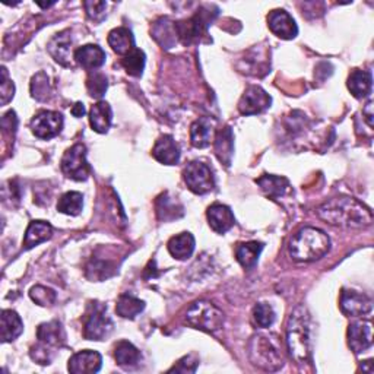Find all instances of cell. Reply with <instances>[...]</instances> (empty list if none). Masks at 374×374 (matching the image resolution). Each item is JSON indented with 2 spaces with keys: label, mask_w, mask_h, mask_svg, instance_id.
Wrapping results in <instances>:
<instances>
[{
  "label": "cell",
  "mask_w": 374,
  "mask_h": 374,
  "mask_svg": "<svg viewBox=\"0 0 374 374\" xmlns=\"http://www.w3.org/2000/svg\"><path fill=\"white\" fill-rule=\"evenodd\" d=\"M318 218L342 228H364L371 226L373 214L367 206L352 198H334L318 206Z\"/></svg>",
  "instance_id": "cell-1"
},
{
  "label": "cell",
  "mask_w": 374,
  "mask_h": 374,
  "mask_svg": "<svg viewBox=\"0 0 374 374\" xmlns=\"http://www.w3.org/2000/svg\"><path fill=\"white\" fill-rule=\"evenodd\" d=\"M287 346L289 357L297 364L310 362V316L304 306L296 307L288 318Z\"/></svg>",
  "instance_id": "cell-2"
},
{
  "label": "cell",
  "mask_w": 374,
  "mask_h": 374,
  "mask_svg": "<svg viewBox=\"0 0 374 374\" xmlns=\"http://www.w3.org/2000/svg\"><path fill=\"white\" fill-rule=\"evenodd\" d=\"M330 248L328 234L313 227L301 228L289 241V256L296 262H316Z\"/></svg>",
  "instance_id": "cell-3"
},
{
  "label": "cell",
  "mask_w": 374,
  "mask_h": 374,
  "mask_svg": "<svg viewBox=\"0 0 374 374\" xmlns=\"http://www.w3.org/2000/svg\"><path fill=\"white\" fill-rule=\"evenodd\" d=\"M250 362L265 371H276L284 366L282 343L276 335H255L248 343Z\"/></svg>",
  "instance_id": "cell-4"
},
{
  "label": "cell",
  "mask_w": 374,
  "mask_h": 374,
  "mask_svg": "<svg viewBox=\"0 0 374 374\" xmlns=\"http://www.w3.org/2000/svg\"><path fill=\"white\" fill-rule=\"evenodd\" d=\"M38 343L31 350V358L38 364H50L54 350L62 348L66 341L65 329L59 321L41 323L37 329Z\"/></svg>",
  "instance_id": "cell-5"
},
{
  "label": "cell",
  "mask_w": 374,
  "mask_h": 374,
  "mask_svg": "<svg viewBox=\"0 0 374 374\" xmlns=\"http://www.w3.org/2000/svg\"><path fill=\"white\" fill-rule=\"evenodd\" d=\"M186 322L192 328L203 332H216L224 325V314L210 301L193 303L186 313Z\"/></svg>",
  "instance_id": "cell-6"
},
{
  "label": "cell",
  "mask_w": 374,
  "mask_h": 374,
  "mask_svg": "<svg viewBox=\"0 0 374 374\" xmlns=\"http://www.w3.org/2000/svg\"><path fill=\"white\" fill-rule=\"evenodd\" d=\"M114 323L107 314V306L92 301L84 316V337L90 341H104L113 332Z\"/></svg>",
  "instance_id": "cell-7"
},
{
  "label": "cell",
  "mask_w": 374,
  "mask_h": 374,
  "mask_svg": "<svg viewBox=\"0 0 374 374\" xmlns=\"http://www.w3.org/2000/svg\"><path fill=\"white\" fill-rule=\"evenodd\" d=\"M60 167L66 177L75 180V182H85L91 174L85 145L76 144L72 148H69L60 161Z\"/></svg>",
  "instance_id": "cell-8"
},
{
  "label": "cell",
  "mask_w": 374,
  "mask_h": 374,
  "mask_svg": "<svg viewBox=\"0 0 374 374\" xmlns=\"http://www.w3.org/2000/svg\"><path fill=\"white\" fill-rule=\"evenodd\" d=\"M183 178L187 187L196 193V195H205L215 187V178L212 170L206 164L201 161H192L183 171Z\"/></svg>",
  "instance_id": "cell-9"
},
{
  "label": "cell",
  "mask_w": 374,
  "mask_h": 374,
  "mask_svg": "<svg viewBox=\"0 0 374 374\" xmlns=\"http://www.w3.org/2000/svg\"><path fill=\"white\" fill-rule=\"evenodd\" d=\"M271 95L260 87H248L239 101V110L243 116L260 114L271 107Z\"/></svg>",
  "instance_id": "cell-10"
},
{
  "label": "cell",
  "mask_w": 374,
  "mask_h": 374,
  "mask_svg": "<svg viewBox=\"0 0 374 374\" xmlns=\"http://www.w3.org/2000/svg\"><path fill=\"white\" fill-rule=\"evenodd\" d=\"M63 128V117L58 112H40L31 120V130L40 139H51Z\"/></svg>",
  "instance_id": "cell-11"
},
{
  "label": "cell",
  "mask_w": 374,
  "mask_h": 374,
  "mask_svg": "<svg viewBox=\"0 0 374 374\" xmlns=\"http://www.w3.org/2000/svg\"><path fill=\"white\" fill-rule=\"evenodd\" d=\"M341 312L348 317H362L370 314L373 310V301L368 296L354 289H343L339 300Z\"/></svg>",
  "instance_id": "cell-12"
},
{
  "label": "cell",
  "mask_w": 374,
  "mask_h": 374,
  "mask_svg": "<svg viewBox=\"0 0 374 374\" xmlns=\"http://www.w3.org/2000/svg\"><path fill=\"white\" fill-rule=\"evenodd\" d=\"M269 30L282 40H293L298 34V26L294 18L284 9H275L268 15Z\"/></svg>",
  "instance_id": "cell-13"
},
{
  "label": "cell",
  "mask_w": 374,
  "mask_h": 374,
  "mask_svg": "<svg viewBox=\"0 0 374 374\" xmlns=\"http://www.w3.org/2000/svg\"><path fill=\"white\" fill-rule=\"evenodd\" d=\"M348 345L355 354L370 348L373 345V326L368 321H355L348 326Z\"/></svg>",
  "instance_id": "cell-14"
},
{
  "label": "cell",
  "mask_w": 374,
  "mask_h": 374,
  "mask_svg": "<svg viewBox=\"0 0 374 374\" xmlns=\"http://www.w3.org/2000/svg\"><path fill=\"white\" fill-rule=\"evenodd\" d=\"M101 364H103L101 354H99L96 351L85 350L79 351L69 358L67 370L72 374H92L100 371Z\"/></svg>",
  "instance_id": "cell-15"
},
{
  "label": "cell",
  "mask_w": 374,
  "mask_h": 374,
  "mask_svg": "<svg viewBox=\"0 0 374 374\" xmlns=\"http://www.w3.org/2000/svg\"><path fill=\"white\" fill-rule=\"evenodd\" d=\"M207 221H210L211 228L218 234H226L228 230L234 227L235 218L232 211L227 205L223 203H214L207 207L206 212Z\"/></svg>",
  "instance_id": "cell-16"
},
{
  "label": "cell",
  "mask_w": 374,
  "mask_h": 374,
  "mask_svg": "<svg viewBox=\"0 0 374 374\" xmlns=\"http://www.w3.org/2000/svg\"><path fill=\"white\" fill-rule=\"evenodd\" d=\"M71 46H72L71 33L62 31L49 41L47 49H49V53L51 54V58L58 63L63 66H71L72 65L71 63V59H72Z\"/></svg>",
  "instance_id": "cell-17"
},
{
  "label": "cell",
  "mask_w": 374,
  "mask_h": 374,
  "mask_svg": "<svg viewBox=\"0 0 374 374\" xmlns=\"http://www.w3.org/2000/svg\"><path fill=\"white\" fill-rule=\"evenodd\" d=\"M152 155L161 164L174 165L180 160V148L173 136L164 135L155 142L154 149H152Z\"/></svg>",
  "instance_id": "cell-18"
},
{
  "label": "cell",
  "mask_w": 374,
  "mask_h": 374,
  "mask_svg": "<svg viewBox=\"0 0 374 374\" xmlns=\"http://www.w3.org/2000/svg\"><path fill=\"white\" fill-rule=\"evenodd\" d=\"M74 58L82 67L92 72L105 63V51L100 46L87 44L84 47H79L75 51Z\"/></svg>",
  "instance_id": "cell-19"
},
{
  "label": "cell",
  "mask_w": 374,
  "mask_h": 374,
  "mask_svg": "<svg viewBox=\"0 0 374 374\" xmlns=\"http://www.w3.org/2000/svg\"><path fill=\"white\" fill-rule=\"evenodd\" d=\"M215 135V124L211 119L202 117L196 121H193L190 126V141L195 148H206L211 145Z\"/></svg>",
  "instance_id": "cell-20"
},
{
  "label": "cell",
  "mask_w": 374,
  "mask_h": 374,
  "mask_svg": "<svg viewBox=\"0 0 374 374\" xmlns=\"http://www.w3.org/2000/svg\"><path fill=\"white\" fill-rule=\"evenodd\" d=\"M151 34L162 49H173L178 40L176 22H173L170 18L158 19Z\"/></svg>",
  "instance_id": "cell-21"
},
{
  "label": "cell",
  "mask_w": 374,
  "mask_h": 374,
  "mask_svg": "<svg viewBox=\"0 0 374 374\" xmlns=\"http://www.w3.org/2000/svg\"><path fill=\"white\" fill-rule=\"evenodd\" d=\"M113 112L112 107L105 101H99L92 105L90 112V124L92 130L96 133H107L110 126H112Z\"/></svg>",
  "instance_id": "cell-22"
},
{
  "label": "cell",
  "mask_w": 374,
  "mask_h": 374,
  "mask_svg": "<svg viewBox=\"0 0 374 374\" xmlns=\"http://www.w3.org/2000/svg\"><path fill=\"white\" fill-rule=\"evenodd\" d=\"M51 235L53 227L49 223H46V221H33L25 232L24 248L30 250V248L50 240Z\"/></svg>",
  "instance_id": "cell-23"
},
{
  "label": "cell",
  "mask_w": 374,
  "mask_h": 374,
  "mask_svg": "<svg viewBox=\"0 0 374 374\" xmlns=\"http://www.w3.org/2000/svg\"><path fill=\"white\" fill-rule=\"evenodd\" d=\"M169 252L178 260L189 259L195 252V237L190 232L177 234L169 241Z\"/></svg>",
  "instance_id": "cell-24"
},
{
  "label": "cell",
  "mask_w": 374,
  "mask_h": 374,
  "mask_svg": "<svg viewBox=\"0 0 374 374\" xmlns=\"http://www.w3.org/2000/svg\"><path fill=\"white\" fill-rule=\"evenodd\" d=\"M108 44L113 49L114 53L121 54V56H126L128 53H130L135 49V38L130 30L124 28V26H119V28L110 31Z\"/></svg>",
  "instance_id": "cell-25"
},
{
  "label": "cell",
  "mask_w": 374,
  "mask_h": 374,
  "mask_svg": "<svg viewBox=\"0 0 374 374\" xmlns=\"http://www.w3.org/2000/svg\"><path fill=\"white\" fill-rule=\"evenodd\" d=\"M0 328H2V342L15 341L22 332L24 323L17 312L3 310L0 317Z\"/></svg>",
  "instance_id": "cell-26"
},
{
  "label": "cell",
  "mask_w": 374,
  "mask_h": 374,
  "mask_svg": "<svg viewBox=\"0 0 374 374\" xmlns=\"http://www.w3.org/2000/svg\"><path fill=\"white\" fill-rule=\"evenodd\" d=\"M256 183L260 186L263 193L271 199H280L281 196L285 195L289 187V183L285 177L271 174H263L256 180Z\"/></svg>",
  "instance_id": "cell-27"
},
{
  "label": "cell",
  "mask_w": 374,
  "mask_h": 374,
  "mask_svg": "<svg viewBox=\"0 0 374 374\" xmlns=\"http://www.w3.org/2000/svg\"><path fill=\"white\" fill-rule=\"evenodd\" d=\"M215 154L218 160L230 167L234 154V135L231 128L221 129L215 136Z\"/></svg>",
  "instance_id": "cell-28"
},
{
  "label": "cell",
  "mask_w": 374,
  "mask_h": 374,
  "mask_svg": "<svg viewBox=\"0 0 374 374\" xmlns=\"http://www.w3.org/2000/svg\"><path fill=\"white\" fill-rule=\"evenodd\" d=\"M371 88L373 78L370 72L359 71V69H355V71L351 72L348 78V90L355 99H366V96L371 94Z\"/></svg>",
  "instance_id": "cell-29"
},
{
  "label": "cell",
  "mask_w": 374,
  "mask_h": 374,
  "mask_svg": "<svg viewBox=\"0 0 374 374\" xmlns=\"http://www.w3.org/2000/svg\"><path fill=\"white\" fill-rule=\"evenodd\" d=\"M263 250V244L257 241L241 243L235 248V257L244 269H253Z\"/></svg>",
  "instance_id": "cell-30"
},
{
  "label": "cell",
  "mask_w": 374,
  "mask_h": 374,
  "mask_svg": "<svg viewBox=\"0 0 374 374\" xmlns=\"http://www.w3.org/2000/svg\"><path fill=\"white\" fill-rule=\"evenodd\" d=\"M114 358L121 367H135L141 362V351L129 341H120L114 346Z\"/></svg>",
  "instance_id": "cell-31"
},
{
  "label": "cell",
  "mask_w": 374,
  "mask_h": 374,
  "mask_svg": "<svg viewBox=\"0 0 374 374\" xmlns=\"http://www.w3.org/2000/svg\"><path fill=\"white\" fill-rule=\"evenodd\" d=\"M157 215L160 221H173L183 215V206L176 198H171L169 193H164L157 201Z\"/></svg>",
  "instance_id": "cell-32"
},
{
  "label": "cell",
  "mask_w": 374,
  "mask_h": 374,
  "mask_svg": "<svg viewBox=\"0 0 374 374\" xmlns=\"http://www.w3.org/2000/svg\"><path fill=\"white\" fill-rule=\"evenodd\" d=\"M145 309V303L132 294H121L116 304V313L123 318H135Z\"/></svg>",
  "instance_id": "cell-33"
},
{
  "label": "cell",
  "mask_w": 374,
  "mask_h": 374,
  "mask_svg": "<svg viewBox=\"0 0 374 374\" xmlns=\"http://www.w3.org/2000/svg\"><path fill=\"white\" fill-rule=\"evenodd\" d=\"M84 207V196L79 192H67L58 202V211L65 215L76 216Z\"/></svg>",
  "instance_id": "cell-34"
},
{
  "label": "cell",
  "mask_w": 374,
  "mask_h": 374,
  "mask_svg": "<svg viewBox=\"0 0 374 374\" xmlns=\"http://www.w3.org/2000/svg\"><path fill=\"white\" fill-rule=\"evenodd\" d=\"M145 62H146L145 53L139 49H133L130 53H128L126 56L121 59V66L129 75L139 78L144 74Z\"/></svg>",
  "instance_id": "cell-35"
},
{
  "label": "cell",
  "mask_w": 374,
  "mask_h": 374,
  "mask_svg": "<svg viewBox=\"0 0 374 374\" xmlns=\"http://www.w3.org/2000/svg\"><path fill=\"white\" fill-rule=\"evenodd\" d=\"M31 96L37 101H47L51 96L50 78L46 72H38L31 79Z\"/></svg>",
  "instance_id": "cell-36"
},
{
  "label": "cell",
  "mask_w": 374,
  "mask_h": 374,
  "mask_svg": "<svg viewBox=\"0 0 374 374\" xmlns=\"http://www.w3.org/2000/svg\"><path fill=\"white\" fill-rule=\"evenodd\" d=\"M108 88V82L104 74L92 71L87 78V90L92 99H101Z\"/></svg>",
  "instance_id": "cell-37"
},
{
  "label": "cell",
  "mask_w": 374,
  "mask_h": 374,
  "mask_svg": "<svg viewBox=\"0 0 374 374\" xmlns=\"http://www.w3.org/2000/svg\"><path fill=\"white\" fill-rule=\"evenodd\" d=\"M275 312L272 309L271 304L268 303H259L255 306L253 309V318H255V323L259 326V328H269L273 325L275 322Z\"/></svg>",
  "instance_id": "cell-38"
},
{
  "label": "cell",
  "mask_w": 374,
  "mask_h": 374,
  "mask_svg": "<svg viewBox=\"0 0 374 374\" xmlns=\"http://www.w3.org/2000/svg\"><path fill=\"white\" fill-rule=\"evenodd\" d=\"M30 297L31 300L38 304L41 307H50L56 301V293L51 288L43 287V285H35L30 291Z\"/></svg>",
  "instance_id": "cell-39"
},
{
  "label": "cell",
  "mask_w": 374,
  "mask_h": 374,
  "mask_svg": "<svg viewBox=\"0 0 374 374\" xmlns=\"http://www.w3.org/2000/svg\"><path fill=\"white\" fill-rule=\"evenodd\" d=\"M84 8L90 19L94 22H101L105 18V9L107 3L105 2H96V0H88V2H84Z\"/></svg>",
  "instance_id": "cell-40"
},
{
  "label": "cell",
  "mask_w": 374,
  "mask_h": 374,
  "mask_svg": "<svg viewBox=\"0 0 374 374\" xmlns=\"http://www.w3.org/2000/svg\"><path fill=\"white\" fill-rule=\"evenodd\" d=\"M199 366V359L195 355H186L178 359L177 364L169 370V373H195Z\"/></svg>",
  "instance_id": "cell-41"
},
{
  "label": "cell",
  "mask_w": 374,
  "mask_h": 374,
  "mask_svg": "<svg viewBox=\"0 0 374 374\" xmlns=\"http://www.w3.org/2000/svg\"><path fill=\"white\" fill-rule=\"evenodd\" d=\"M0 91H2V94H0L2 95V105H6L15 95V85L9 79L6 67H2V88H0Z\"/></svg>",
  "instance_id": "cell-42"
},
{
  "label": "cell",
  "mask_w": 374,
  "mask_h": 374,
  "mask_svg": "<svg viewBox=\"0 0 374 374\" xmlns=\"http://www.w3.org/2000/svg\"><path fill=\"white\" fill-rule=\"evenodd\" d=\"M17 128H18V119L15 112H8L3 117H2V129L5 133H10L12 136L17 133Z\"/></svg>",
  "instance_id": "cell-43"
},
{
  "label": "cell",
  "mask_w": 374,
  "mask_h": 374,
  "mask_svg": "<svg viewBox=\"0 0 374 374\" xmlns=\"http://www.w3.org/2000/svg\"><path fill=\"white\" fill-rule=\"evenodd\" d=\"M363 114H364V119H366L368 126L373 128V117H374V113H373V101H368L367 103V105L363 110Z\"/></svg>",
  "instance_id": "cell-44"
},
{
  "label": "cell",
  "mask_w": 374,
  "mask_h": 374,
  "mask_svg": "<svg viewBox=\"0 0 374 374\" xmlns=\"http://www.w3.org/2000/svg\"><path fill=\"white\" fill-rule=\"evenodd\" d=\"M71 112H72V114H74L75 117H82V116L85 114V105L82 104V103H76V104L72 107Z\"/></svg>",
  "instance_id": "cell-45"
}]
</instances>
